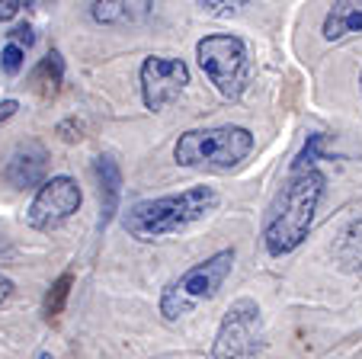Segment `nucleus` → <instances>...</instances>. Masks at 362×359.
Returning <instances> with one entry per match:
<instances>
[{
	"instance_id": "f257e3e1",
	"label": "nucleus",
	"mask_w": 362,
	"mask_h": 359,
	"mask_svg": "<svg viewBox=\"0 0 362 359\" xmlns=\"http://www.w3.org/2000/svg\"><path fill=\"white\" fill-rule=\"evenodd\" d=\"M324 180L321 170H295L286 180L279 193H276L273 205L267 212V224H263V244L273 257H286L301 244L311 231L317 203L324 196Z\"/></svg>"
},
{
	"instance_id": "f03ea898",
	"label": "nucleus",
	"mask_w": 362,
	"mask_h": 359,
	"mask_svg": "<svg viewBox=\"0 0 362 359\" xmlns=\"http://www.w3.org/2000/svg\"><path fill=\"white\" fill-rule=\"evenodd\" d=\"M218 209V193L212 186H192V190L173 193V196L141 199L122 215V228L135 241H160L186 231L189 224L202 222Z\"/></svg>"
},
{
	"instance_id": "7ed1b4c3",
	"label": "nucleus",
	"mask_w": 362,
	"mask_h": 359,
	"mask_svg": "<svg viewBox=\"0 0 362 359\" xmlns=\"http://www.w3.org/2000/svg\"><path fill=\"white\" fill-rule=\"evenodd\" d=\"M253 151V135L244 125H215V129H189L177 138L173 157L189 170H234Z\"/></svg>"
},
{
	"instance_id": "20e7f679",
	"label": "nucleus",
	"mask_w": 362,
	"mask_h": 359,
	"mask_svg": "<svg viewBox=\"0 0 362 359\" xmlns=\"http://www.w3.org/2000/svg\"><path fill=\"white\" fill-rule=\"evenodd\" d=\"M234 270V251H218L209 260L196 263L192 270H186L183 276H177L173 283H167V289L160 292V314L167 321H180L189 312H196L199 305L212 302L218 295V289L225 285V279Z\"/></svg>"
},
{
	"instance_id": "39448f33",
	"label": "nucleus",
	"mask_w": 362,
	"mask_h": 359,
	"mask_svg": "<svg viewBox=\"0 0 362 359\" xmlns=\"http://www.w3.org/2000/svg\"><path fill=\"white\" fill-rule=\"evenodd\" d=\"M196 58L202 64L205 77L215 84L225 100H238L247 90V77H250V52L240 35L231 33H215L199 39Z\"/></svg>"
},
{
	"instance_id": "423d86ee",
	"label": "nucleus",
	"mask_w": 362,
	"mask_h": 359,
	"mask_svg": "<svg viewBox=\"0 0 362 359\" xmlns=\"http://www.w3.org/2000/svg\"><path fill=\"white\" fill-rule=\"evenodd\" d=\"M263 312L253 298H238L225 312L212 343V359H257L263 350Z\"/></svg>"
},
{
	"instance_id": "0eeeda50",
	"label": "nucleus",
	"mask_w": 362,
	"mask_h": 359,
	"mask_svg": "<svg viewBox=\"0 0 362 359\" xmlns=\"http://www.w3.org/2000/svg\"><path fill=\"white\" fill-rule=\"evenodd\" d=\"M83 193L74 176H52L39 186L33 205L26 209V224L35 231H55L81 209Z\"/></svg>"
},
{
	"instance_id": "6e6552de",
	"label": "nucleus",
	"mask_w": 362,
	"mask_h": 359,
	"mask_svg": "<svg viewBox=\"0 0 362 359\" xmlns=\"http://www.w3.org/2000/svg\"><path fill=\"white\" fill-rule=\"evenodd\" d=\"M189 84V68L180 58H164V55H151L141 64V100L151 113L167 109Z\"/></svg>"
},
{
	"instance_id": "1a4fd4ad",
	"label": "nucleus",
	"mask_w": 362,
	"mask_h": 359,
	"mask_svg": "<svg viewBox=\"0 0 362 359\" xmlns=\"http://www.w3.org/2000/svg\"><path fill=\"white\" fill-rule=\"evenodd\" d=\"M48 170V151L39 142H23L20 148L10 154L7 167H4V180L16 190H29V186H39L45 180Z\"/></svg>"
},
{
	"instance_id": "9d476101",
	"label": "nucleus",
	"mask_w": 362,
	"mask_h": 359,
	"mask_svg": "<svg viewBox=\"0 0 362 359\" xmlns=\"http://www.w3.org/2000/svg\"><path fill=\"white\" fill-rule=\"evenodd\" d=\"M93 176H96V190H100V228L116 218L119 199H122V170L110 154H100L93 161Z\"/></svg>"
},
{
	"instance_id": "9b49d317",
	"label": "nucleus",
	"mask_w": 362,
	"mask_h": 359,
	"mask_svg": "<svg viewBox=\"0 0 362 359\" xmlns=\"http://www.w3.org/2000/svg\"><path fill=\"white\" fill-rule=\"evenodd\" d=\"M353 33H362V0H337L324 16V39L340 42Z\"/></svg>"
},
{
	"instance_id": "f8f14e48",
	"label": "nucleus",
	"mask_w": 362,
	"mask_h": 359,
	"mask_svg": "<svg viewBox=\"0 0 362 359\" xmlns=\"http://www.w3.org/2000/svg\"><path fill=\"white\" fill-rule=\"evenodd\" d=\"M62 77H64V62H62V55L58 52H48L45 58L39 62V68L33 71V87L39 90L42 96H55L58 87H62Z\"/></svg>"
},
{
	"instance_id": "ddd939ff",
	"label": "nucleus",
	"mask_w": 362,
	"mask_h": 359,
	"mask_svg": "<svg viewBox=\"0 0 362 359\" xmlns=\"http://www.w3.org/2000/svg\"><path fill=\"white\" fill-rule=\"evenodd\" d=\"M337 263L343 270H353V273H362V218L353 222L346 231L340 234V244H337Z\"/></svg>"
},
{
	"instance_id": "4468645a",
	"label": "nucleus",
	"mask_w": 362,
	"mask_h": 359,
	"mask_svg": "<svg viewBox=\"0 0 362 359\" xmlns=\"http://www.w3.org/2000/svg\"><path fill=\"white\" fill-rule=\"evenodd\" d=\"M151 4H125V0H116V4H93V20L96 23H119V20H132V16L148 13Z\"/></svg>"
},
{
	"instance_id": "2eb2a0df",
	"label": "nucleus",
	"mask_w": 362,
	"mask_h": 359,
	"mask_svg": "<svg viewBox=\"0 0 362 359\" xmlns=\"http://www.w3.org/2000/svg\"><path fill=\"white\" fill-rule=\"evenodd\" d=\"M71 285H74V276H71V273H64V276H58L55 283H52V289L45 292V305H42L45 321H55L58 314L64 312V302H68V295H71Z\"/></svg>"
},
{
	"instance_id": "dca6fc26",
	"label": "nucleus",
	"mask_w": 362,
	"mask_h": 359,
	"mask_svg": "<svg viewBox=\"0 0 362 359\" xmlns=\"http://www.w3.org/2000/svg\"><path fill=\"white\" fill-rule=\"evenodd\" d=\"M321 144H324V135H311V138H308L305 151H301V154L295 157V164H292V173H295V170H311V164L317 161V151H321Z\"/></svg>"
},
{
	"instance_id": "f3484780",
	"label": "nucleus",
	"mask_w": 362,
	"mask_h": 359,
	"mask_svg": "<svg viewBox=\"0 0 362 359\" xmlns=\"http://www.w3.org/2000/svg\"><path fill=\"white\" fill-rule=\"evenodd\" d=\"M83 132H87V125H83L77 115H71V119H64V122H58V135H62V142H68V144L81 142Z\"/></svg>"
},
{
	"instance_id": "a211bd4d",
	"label": "nucleus",
	"mask_w": 362,
	"mask_h": 359,
	"mask_svg": "<svg viewBox=\"0 0 362 359\" xmlns=\"http://www.w3.org/2000/svg\"><path fill=\"white\" fill-rule=\"evenodd\" d=\"M23 58H26V52H23V48H16V45H7L4 52H0V64H4V71H7V74H20Z\"/></svg>"
},
{
	"instance_id": "6ab92c4d",
	"label": "nucleus",
	"mask_w": 362,
	"mask_h": 359,
	"mask_svg": "<svg viewBox=\"0 0 362 359\" xmlns=\"http://www.w3.org/2000/svg\"><path fill=\"white\" fill-rule=\"evenodd\" d=\"M7 35H10V45L23 48V52H26V48L35 42V33H33V26H29V23H20V26H13V33H7Z\"/></svg>"
},
{
	"instance_id": "aec40b11",
	"label": "nucleus",
	"mask_w": 362,
	"mask_h": 359,
	"mask_svg": "<svg viewBox=\"0 0 362 359\" xmlns=\"http://www.w3.org/2000/svg\"><path fill=\"white\" fill-rule=\"evenodd\" d=\"M199 7L205 10V13H212V16H231V13H238L244 4L240 0H234V4H218V0H202Z\"/></svg>"
},
{
	"instance_id": "412c9836",
	"label": "nucleus",
	"mask_w": 362,
	"mask_h": 359,
	"mask_svg": "<svg viewBox=\"0 0 362 359\" xmlns=\"http://www.w3.org/2000/svg\"><path fill=\"white\" fill-rule=\"evenodd\" d=\"M23 7H29V4H23V0H0V20H13Z\"/></svg>"
},
{
	"instance_id": "4be33fe9",
	"label": "nucleus",
	"mask_w": 362,
	"mask_h": 359,
	"mask_svg": "<svg viewBox=\"0 0 362 359\" xmlns=\"http://www.w3.org/2000/svg\"><path fill=\"white\" fill-rule=\"evenodd\" d=\"M16 109H20V103H16V100H0V122H7V119H13Z\"/></svg>"
},
{
	"instance_id": "5701e85b",
	"label": "nucleus",
	"mask_w": 362,
	"mask_h": 359,
	"mask_svg": "<svg viewBox=\"0 0 362 359\" xmlns=\"http://www.w3.org/2000/svg\"><path fill=\"white\" fill-rule=\"evenodd\" d=\"M10 295H13V279L0 273V305H4V302H7Z\"/></svg>"
},
{
	"instance_id": "b1692460",
	"label": "nucleus",
	"mask_w": 362,
	"mask_h": 359,
	"mask_svg": "<svg viewBox=\"0 0 362 359\" xmlns=\"http://www.w3.org/2000/svg\"><path fill=\"white\" fill-rule=\"evenodd\" d=\"M39 359H52V356H48V353H42V356H39Z\"/></svg>"
},
{
	"instance_id": "393cba45",
	"label": "nucleus",
	"mask_w": 362,
	"mask_h": 359,
	"mask_svg": "<svg viewBox=\"0 0 362 359\" xmlns=\"http://www.w3.org/2000/svg\"><path fill=\"white\" fill-rule=\"evenodd\" d=\"M359 90H362V71H359Z\"/></svg>"
}]
</instances>
